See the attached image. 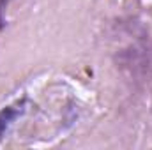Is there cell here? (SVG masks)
Here are the masks:
<instances>
[{
  "label": "cell",
  "instance_id": "cell-1",
  "mask_svg": "<svg viewBox=\"0 0 152 150\" xmlns=\"http://www.w3.org/2000/svg\"><path fill=\"white\" fill-rule=\"evenodd\" d=\"M23 106H25V101L16 103V104H12V106H7V108H4V110L0 111V140L4 138L5 131L11 127V124L23 113V110H25Z\"/></svg>",
  "mask_w": 152,
  "mask_h": 150
}]
</instances>
